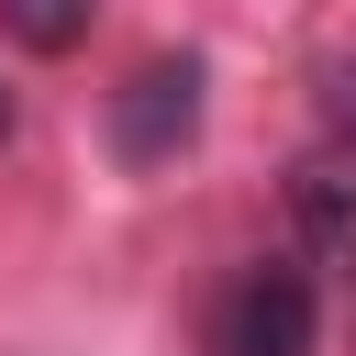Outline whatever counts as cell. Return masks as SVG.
<instances>
[{
  "instance_id": "cell-1",
  "label": "cell",
  "mask_w": 356,
  "mask_h": 356,
  "mask_svg": "<svg viewBox=\"0 0 356 356\" xmlns=\"http://www.w3.org/2000/svg\"><path fill=\"white\" fill-rule=\"evenodd\" d=\"M312 345H323V278L300 256H245L200 312V356H312Z\"/></svg>"
},
{
  "instance_id": "cell-4",
  "label": "cell",
  "mask_w": 356,
  "mask_h": 356,
  "mask_svg": "<svg viewBox=\"0 0 356 356\" xmlns=\"http://www.w3.org/2000/svg\"><path fill=\"white\" fill-rule=\"evenodd\" d=\"M89 22H100V0H0V33L22 56H78Z\"/></svg>"
},
{
  "instance_id": "cell-5",
  "label": "cell",
  "mask_w": 356,
  "mask_h": 356,
  "mask_svg": "<svg viewBox=\"0 0 356 356\" xmlns=\"http://www.w3.org/2000/svg\"><path fill=\"white\" fill-rule=\"evenodd\" d=\"M11 122H22V111H11V89H0V145H11Z\"/></svg>"
},
{
  "instance_id": "cell-2",
  "label": "cell",
  "mask_w": 356,
  "mask_h": 356,
  "mask_svg": "<svg viewBox=\"0 0 356 356\" xmlns=\"http://www.w3.org/2000/svg\"><path fill=\"white\" fill-rule=\"evenodd\" d=\"M200 111H211V67H200V56H145V67L111 89L100 134H111L122 167H178V156L200 145Z\"/></svg>"
},
{
  "instance_id": "cell-3",
  "label": "cell",
  "mask_w": 356,
  "mask_h": 356,
  "mask_svg": "<svg viewBox=\"0 0 356 356\" xmlns=\"http://www.w3.org/2000/svg\"><path fill=\"white\" fill-rule=\"evenodd\" d=\"M289 211H300L323 245H356V134H334V145H312V156L289 167Z\"/></svg>"
}]
</instances>
